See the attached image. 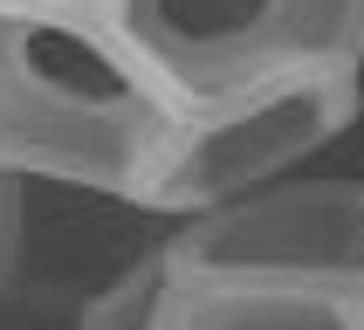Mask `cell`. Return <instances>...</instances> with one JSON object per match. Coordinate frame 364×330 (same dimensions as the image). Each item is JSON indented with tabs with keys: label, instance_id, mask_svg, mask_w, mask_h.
Instances as JSON below:
<instances>
[{
	"label": "cell",
	"instance_id": "6da1fadb",
	"mask_svg": "<svg viewBox=\"0 0 364 330\" xmlns=\"http://www.w3.org/2000/svg\"><path fill=\"white\" fill-rule=\"evenodd\" d=\"M179 97L110 14L0 0V165L28 186H69L138 206Z\"/></svg>",
	"mask_w": 364,
	"mask_h": 330
},
{
	"label": "cell",
	"instance_id": "8992f818",
	"mask_svg": "<svg viewBox=\"0 0 364 330\" xmlns=\"http://www.w3.org/2000/svg\"><path fill=\"white\" fill-rule=\"evenodd\" d=\"M172 268H179V262H172V241L151 247V255H138L124 275H110V282H103V296L82 309V324H97V330H165Z\"/></svg>",
	"mask_w": 364,
	"mask_h": 330
},
{
	"label": "cell",
	"instance_id": "ba28073f",
	"mask_svg": "<svg viewBox=\"0 0 364 330\" xmlns=\"http://www.w3.org/2000/svg\"><path fill=\"white\" fill-rule=\"evenodd\" d=\"M41 7H90V14H110V0H41Z\"/></svg>",
	"mask_w": 364,
	"mask_h": 330
},
{
	"label": "cell",
	"instance_id": "5b68a950",
	"mask_svg": "<svg viewBox=\"0 0 364 330\" xmlns=\"http://www.w3.org/2000/svg\"><path fill=\"white\" fill-rule=\"evenodd\" d=\"M172 296H165V330H364L350 296L303 289L255 268H200L172 247Z\"/></svg>",
	"mask_w": 364,
	"mask_h": 330
},
{
	"label": "cell",
	"instance_id": "52a82bcc",
	"mask_svg": "<svg viewBox=\"0 0 364 330\" xmlns=\"http://www.w3.org/2000/svg\"><path fill=\"white\" fill-rule=\"evenodd\" d=\"M21 234H28V179H14L0 165V296L14 289V268H21Z\"/></svg>",
	"mask_w": 364,
	"mask_h": 330
},
{
	"label": "cell",
	"instance_id": "277c9868",
	"mask_svg": "<svg viewBox=\"0 0 364 330\" xmlns=\"http://www.w3.org/2000/svg\"><path fill=\"white\" fill-rule=\"evenodd\" d=\"M172 247L200 268H255V275L350 296L364 316V179L282 172L241 200L179 220Z\"/></svg>",
	"mask_w": 364,
	"mask_h": 330
},
{
	"label": "cell",
	"instance_id": "7a4b0ae2",
	"mask_svg": "<svg viewBox=\"0 0 364 330\" xmlns=\"http://www.w3.org/2000/svg\"><path fill=\"white\" fill-rule=\"evenodd\" d=\"M358 110H364V62L303 69V76H275L213 103H186L138 206L165 220L227 206L282 172H303L316 151H330L358 124Z\"/></svg>",
	"mask_w": 364,
	"mask_h": 330
},
{
	"label": "cell",
	"instance_id": "3957f363",
	"mask_svg": "<svg viewBox=\"0 0 364 330\" xmlns=\"http://www.w3.org/2000/svg\"><path fill=\"white\" fill-rule=\"evenodd\" d=\"M110 21L186 103L364 62V0H110Z\"/></svg>",
	"mask_w": 364,
	"mask_h": 330
}]
</instances>
